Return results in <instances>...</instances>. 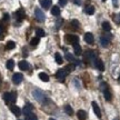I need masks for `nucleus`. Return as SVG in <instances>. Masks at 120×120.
<instances>
[{
	"label": "nucleus",
	"instance_id": "f257e3e1",
	"mask_svg": "<svg viewBox=\"0 0 120 120\" xmlns=\"http://www.w3.org/2000/svg\"><path fill=\"white\" fill-rule=\"evenodd\" d=\"M32 94H34V97L36 98L37 101H39V102H45V100H46V96L43 94V92L41 91V90L34 89Z\"/></svg>",
	"mask_w": 120,
	"mask_h": 120
},
{
	"label": "nucleus",
	"instance_id": "f03ea898",
	"mask_svg": "<svg viewBox=\"0 0 120 120\" xmlns=\"http://www.w3.org/2000/svg\"><path fill=\"white\" fill-rule=\"evenodd\" d=\"M66 41L68 43H71V45H75V43H78L79 41V38H78L77 36H75V34H66Z\"/></svg>",
	"mask_w": 120,
	"mask_h": 120
},
{
	"label": "nucleus",
	"instance_id": "7ed1b4c3",
	"mask_svg": "<svg viewBox=\"0 0 120 120\" xmlns=\"http://www.w3.org/2000/svg\"><path fill=\"white\" fill-rule=\"evenodd\" d=\"M34 15H36V18L38 19V21H45L46 16H45V13L41 11V9H39V8L34 9Z\"/></svg>",
	"mask_w": 120,
	"mask_h": 120
},
{
	"label": "nucleus",
	"instance_id": "20e7f679",
	"mask_svg": "<svg viewBox=\"0 0 120 120\" xmlns=\"http://www.w3.org/2000/svg\"><path fill=\"white\" fill-rule=\"evenodd\" d=\"M56 77L59 79L60 81H64V78L67 77V71H66V70H64V69H60V70H58V71H57Z\"/></svg>",
	"mask_w": 120,
	"mask_h": 120
},
{
	"label": "nucleus",
	"instance_id": "39448f33",
	"mask_svg": "<svg viewBox=\"0 0 120 120\" xmlns=\"http://www.w3.org/2000/svg\"><path fill=\"white\" fill-rule=\"evenodd\" d=\"M22 79H23V76H22L20 72H17V73H15V75H13L12 81L15 82L16 85H19V83L22 81Z\"/></svg>",
	"mask_w": 120,
	"mask_h": 120
},
{
	"label": "nucleus",
	"instance_id": "423d86ee",
	"mask_svg": "<svg viewBox=\"0 0 120 120\" xmlns=\"http://www.w3.org/2000/svg\"><path fill=\"white\" fill-rule=\"evenodd\" d=\"M92 109H94L96 116L98 117V118H100L101 117V111H100V108H99L98 103L96 102V101H92Z\"/></svg>",
	"mask_w": 120,
	"mask_h": 120
},
{
	"label": "nucleus",
	"instance_id": "0eeeda50",
	"mask_svg": "<svg viewBox=\"0 0 120 120\" xmlns=\"http://www.w3.org/2000/svg\"><path fill=\"white\" fill-rule=\"evenodd\" d=\"M83 39H85V41H86L87 43H89V45H92V43H94V36H92L91 32H87V34H85Z\"/></svg>",
	"mask_w": 120,
	"mask_h": 120
},
{
	"label": "nucleus",
	"instance_id": "6e6552de",
	"mask_svg": "<svg viewBox=\"0 0 120 120\" xmlns=\"http://www.w3.org/2000/svg\"><path fill=\"white\" fill-rule=\"evenodd\" d=\"M10 110H11V112H12L15 116H17V117H19L20 115H21V109L19 107H17V106H11L10 107Z\"/></svg>",
	"mask_w": 120,
	"mask_h": 120
},
{
	"label": "nucleus",
	"instance_id": "1a4fd4ad",
	"mask_svg": "<svg viewBox=\"0 0 120 120\" xmlns=\"http://www.w3.org/2000/svg\"><path fill=\"white\" fill-rule=\"evenodd\" d=\"M18 66H19V68L21 69V70H28V68H29V64L27 62L26 60H21V61H19V64H18Z\"/></svg>",
	"mask_w": 120,
	"mask_h": 120
},
{
	"label": "nucleus",
	"instance_id": "9d476101",
	"mask_svg": "<svg viewBox=\"0 0 120 120\" xmlns=\"http://www.w3.org/2000/svg\"><path fill=\"white\" fill-rule=\"evenodd\" d=\"M85 59H86L87 61H92V60H94V51H91V50L87 51L86 53H85Z\"/></svg>",
	"mask_w": 120,
	"mask_h": 120
},
{
	"label": "nucleus",
	"instance_id": "9b49d317",
	"mask_svg": "<svg viewBox=\"0 0 120 120\" xmlns=\"http://www.w3.org/2000/svg\"><path fill=\"white\" fill-rule=\"evenodd\" d=\"M94 64H96V67H97L100 71H103V70H105V64H103V62H102V60L101 59H96Z\"/></svg>",
	"mask_w": 120,
	"mask_h": 120
},
{
	"label": "nucleus",
	"instance_id": "f8f14e48",
	"mask_svg": "<svg viewBox=\"0 0 120 120\" xmlns=\"http://www.w3.org/2000/svg\"><path fill=\"white\" fill-rule=\"evenodd\" d=\"M77 117L79 120H86L87 119V112L85 110H79L77 112Z\"/></svg>",
	"mask_w": 120,
	"mask_h": 120
},
{
	"label": "nucleus",
	"instance_id": "ddd939ff",
	"mask_svg": "<svg viewBox=\"0 0 120 120\" xmlns=\"http://www.w3.org/2000/svg\"><path fill=\"white\" fill-rule=\"evenodd\" d=\"M40 4L45 9H48L52 4V0H40Z\"/></svg>",
	"mask_w": 120,
	"mask_h": 120
},
{
	"label": "nucleus",
	"instance_id": "4468645a",
	"mask_svg": "<svg viewBox=\"0 0 120 120\" xmlns=\"http://www.w3.org/2000/svg\"><path fill=\"white\" fill-rule=\"evenodd\" d=\"M73 50H75V53L77 55V56H80L81 55V47H80V45L79 43H75L73 45Z\"/></svg>",
	"mask_w": 120,
	"mask_h": 120
},
{
	"label": "nucleus",
	"instance_id": "2eb2a0df",
	"mask_svg": "<svg viewBox=\"0 0 120 120\" xmlns=\"http://www.w3.org/2000/svg\"><path fill=\"white\" fill-rule=\"evenodd\" d=\"M16 17L18 18V20H22L25 18V11L23 9H19L17 12H16Z\"/></svg>",
	"mask_w": 120,
	"mask_h": 120
},
{
	"label": "nucleus",
	"instance_id": "dca6fc26",
	"mask_svg": "<svg viewBox=\"0 0 120 120\" xmlns=\"http://www.w3.org/2000/svg\"><path fill=\"white\" fill-rule=\"evenodd\" d=\"M39 78H40V80L43 82H47L49 81V76H48L47 73H45V72H40L39 73Z\"/></svg>",
	"mask_w": 120,
	"mask_h": 120
},
{
	"label": "nucleus",
	"instance_id": "f3484780",
	"mask_svg": "<svg viewBox=\"0 0 120 120\" xmlns=\"http://www.w3.org/2000/svg\"><path fill=\"white\" fill-rule=\"evenodd\" d=\"M51 13L53 16H59L60 15V8L59 6H53L51 8Z\"/></svg>",
	"mask_w": 120,
	"mask_h": 120
},
{
	"label": "nucleus",
	"instance_id": "a211bd4d",
	"mask_svg": "<svg viewBox=\"0 0 120 120\" xmlns=\"http://www.w3.org/2000/svg\"><path fill=\"white\" fill-rule=\"evenodd\" d=\"M100 43L103 47H108L109 46V38H106V37H101L100 38Z\"/></svg>",
	"mask_w": 120,
	"mask_h": 120
},
{
	"label": "nucleus",
	"instance_id": "6ab92c4d",
	"mask_svg": "<svg viewBox=\"0 0 120 120\" xmlns=\"http://www.w3.org/2000/svg\"><path fill=\"white\" fill-rule=\"evenodd\" d=\"M31 111H32V106H31V105H29V103H28V105H26V106H25V108H23V113L27 116V115H29Z\"/></svg>",
	"mask_w": 120,
	"mask_h": 120
},
{
	"label": "nucleus",
	"instance_id": "aec40b11",
	"mask_svg": "<svg viewBox=\"0 0 120 120\" xmlns=\"http://www.w3.org/2000/svg\"><path fill=\"white\" fill-rule=\"evenodd\" d=\"M55 60H56V62L58 64H61L64 62V59H62V57H61V55H60L59 52H57L56 55H55Z\"/></svg>",
	"mask_w": 120,
	"mask_h": 120
},
{
	"label": "nucleus",
	"instance_id": "412c9836",
	"mask_svg": "<svg viewBox=\"0 0 120 120\" xmlns=\"http://www.w3.org/2000/svg\"><path fill=\"white\" fill-rule=\"evenodd\" d=\"M85 12H86L87 15H94V6H88V7H86Z\"/></svg>",
	"mask_w": 120,
	"mask_h": 120
},
{
	"label": "nucleus",
	"instance_id": "4be33fe9",
	"mask_svg": "<svg viewBox=\"0 0 120 120\" xmlns=\"http://www.w3.org/2000/svg\"><path fill=\"white\" fill-rule=\"evenodd\" d=\"M2 98H4V100L6 102L9 103L10 102V99H11V94H10V92H4V96H2Z\"/></svg>",
	"mask_w": 120,
	"mask_h": 120
},
{
	"label": "nucleus",
	"instance_id": "5701e85b",
	"mask_svg": "<svg viewBox=\"0 0 120 120\" xmlns=\"http://www.w3.org/2000/svg\"><path fill=\"white\" fill-rule=\"evenodd\" d=\"M102 29L105 30V31H110V30H111V26H110V23H109L108 21L102 22Z\"/></svg>",
	"mask_w": 120,
	"mask_h": 120
},
{
	"label": "nucleus",
	"instance_id": "b1692460",
	"mask_svg": "<svg viewBox=\"0 0 120 120\" xmlns=\"http://www.w3.org/2000/svg\"><path fill=\"white\" fill-rule=\"evenodd\" d=\"M64 110H66V112L68 113L69 116H72L73 115V110H72V108H71V106L66 105V106H64Z\"/></svg>",
	"mask_w": 120,
	"mask_h": 120
},
{
	"label": "nucleus",
	"instance_id": "393cba45",
	"mask_svg": "<svg viewBox=\"0 0 120 120\" xmlns=\"http://www.w3.org/2000/svg\"><path fill=\"white\" fill-rule=\"evenodd\" d=\"M103 94H105V99H106L107 101H110V100H111V94H110L109 90L106 89L105 91H103Z\"/></svg>",
	"mask_w": 120,
	"mask_h": 120
},
{
	"label": "nucleus",
	"instance_id": "a878e982",
	"mask_svg": "<svg viewBox=\"0 0 120 120\" xmlns=\"http://www.w3.org/2000/svg\"><path fill=\"white\" fill-rule=\"evenodd\" d=\"M36 34H37V37H45V34H46V32L43 31L42 29H40V28H38V29H36Z\"/></svg>",
	"mask_w": 120,
	"mask_h": 120
},
{
	"label": "nucleus",
	"instance_id": "bb28decb",
	"mask_svg": "<svg viewBox=\"0 0 120 120\" xmlns=\"http://www.w3.org/2000/svg\"><path fill=\"white\" fill-rule=\"evenodd\" d=\"M13 67H15V61H13L12 59H10L7 61V68L9 69V70H12Z\"/></svg>",
	"mask_w": 120,
	"mask_h": 120
},
{
	"label": "nucleus",
	"instance_id": "cd10ccee",
	"mask_svg": "<svg viewBox=\"0 0 120 120\" xmlns=\"http://www.w3.org/2000/svg\"><path fill=\"white\" fill-rule=\"evenodd\" d=\"M26 120H38V118H37V116H36L34 113L30 112L29 115H27L26 116Z\"/></svg>",
	"mask_w": 120,
	"mask_h": 120
},
{
	"label": "nucleus",
	"instance_id": "c85d7f7f",
	"mask_svg": "<svg viewBox=\"0 0 120 120\" xmlns=\"http://www.w3.org/2000/svg\"><path fill=\"white\" fill-rule=\"evenodd\" d=\"M15 47H16L15 41H8V42H7V46H6V48H7L8 50H11V49H13Z\"/></svg>",
	"mask_w": 120,
	"mask_h": 120
},
{
	"label": "nucleus",
	"instance_id": "c756f323",
	"mask_svg": "<svg viewBox=\"0 0 120 120\" xmlns=\"http://www.w3.org/2000/svg\"><path fill=\"white\" fill-rule=\"evenodd\" d=\"M39 43V37H36V38H32L31 41H30V45L31 46H37Z\"/></svg>",
	"mask_w": 120,
	"mask_h": 120
},
{
	"label": "nucleus",
	"instance_id": "7c9ffc66",
	"mask_svg": "<svg viewBox=\"0 0 120 120\" xmlns=\"http://www.w3.org/2000/svg\"><path fill=\"white\" fill-rule=\"evenodd\" d=\"M17 99V96H16V92H11V99H10V102H15Z\"/></svg>",
	"mask_w": 120,
	"mask_h": 120
},
{
	"label": "nucleus",
	"instance_id": "2f4dec72",
	"mask_svg": "<svg viewBox=\"0 0 120 120\" xmlns=\"http://www.w3.org/2000/svg\"><path fill=\"white\" fill-rule=\"evenodd\" d=\"M67 70H68V72H71L75 70V64H69L67 66Z\"/></svg>",
	"mask_w": 120,
	"mask_h": 120
},
{
	"label": "nucleus",
	"instance_id": "473e14b6",
	"mask_svg": "<svg viewBox=\"0 0 120 120\" xmlns=\"http://www.w3.org/2000/svg\"><path fill=\"white\" fill-rule=\"evenodd\" d=\"M66 58H67L69 61H73V60H75L73 56H72V55H70V53H67V55H66Z\"/></svg>",
	"mask_w": 120,
	"mask_h": 120
},
{
	"label": "nucleus",
	"instance_id": "72a5a7b5",
	"mask_svg": "<svg viewBox=\"0 0 120 120\" xmlns=\"http://www.w3.org/2000/svg\"><path fill=\"white\" fill-rule=\"evenodd\" d=\"M71 25H72L75 28H77V27L79 26V22H78L77 20H72V21H71Z\"/></svg>",
	"mask_w": 120,
	"mask_h": 120
},
{
	"label": "nucleus",
	"instance_id": "f704fd0d",
	"mask_svg": "<svg viewBox=\"0 0 120 120\" xmlns=\"http://www.w3.org/2000/svg\"><path fill=\"white\" fill-rule=\"evenodd\" d=\"M68 2V0H59V4L60 6H66Z\"/></svg>",
	"mask_w": 120,
	"mask_h": 120
},
{
	"label": "nucleus",
	"instance_id": "c9c22d12",
	"mask_svg": "<svg viewBox=\"0 0 120 120\" xmlns=\"http://www.w3.org/2000/svg\"><path fill=\"white\" fill-rule=\"evenodd\" d=\"M73 4H77V6H80L81 4V0H73Z\"/></svg>",
	"mask_w": 120,
	"mask_h": 120
},
{
	"label": "nucleus",
	"instance_id": "e433bc0d",
	"mask_svg": "<svg viewBox=\"0 0 120 120\" xmlns=\"http://www.w3.org/2000/svg\"><path fill=\"white\" fill-rule=\"evenodd\" d=\"M112 2H113L115 7H118V0H112Z\"/></svg>",
	"mask_w": 120,
	"mask_h": 120
},
{
	"label": "nucleus",
	"instance_id": "4c0bfd02",
	"mask_svg": "<svg viewBox=\"0 0 120 120\" xmlns=\"http://www.w3.org/2000/svg\"><path fill=\"white\" fill-rule=\"evenodd\" d=\"M4 19H6V20H8V19H9V16H8V15H7V13H6V15H4Z\"/></svg>",
	"mask_w": 120,
	"mask_h": 120
},
{
	"label": "nucleus",
	"instance_id": "58836bf2",
	"mask_svg": "<svg viewBox=\"0 0 120 120\" xmlns=\"http://www.w3.org/2000/svg\"><path fill=\"white\" fill-rule=\"evenodd\" d=\"M1 32H2V28L0 27V34H1Z\"/></svg>",
	"mask_w": 120,
	"mask_h": 120
},
{
	"label": "nucleus",
	"instance_id": "ea45409f",
	"mask_svg": "<svg viewBox=\"0 0 120 120\" xmlns=\"http://www.w3.org/2000/svg\"><path fill=\"white\" fill-rule=\"evenodd\" d=\"M49 120H56V119H53V118H49Z\"/></svg>",
	"mask_w": 120,
	"mask_h": 120
},
{
	"label": "nucleus",
	"instance_id": "a19ab883",
	"mask_svg": "<svg viewBox=\"0 0 120 120\" xmlns=\"http://www.w3.org/2000/svg\"><path fill=\"white\" fill-rule=\"evenodd\" d=\"M119 21H120V15H119Z\"/></svg>",
	"mask_w": 120,
	"mask_h": 120
},
{
	"label": "nucleus",
	"instance_id": "79ce46f5",
	"mask_svg": "<svg viewBox=\"0 0 120 120\" xmlns=\"http://www.w3.org/2000/svg\"><path fill=\"white\" fill-rule=\"evenodd\" d=\"M113 120H118V119H113Z\"/></svg>",
	"mask_w": 120,
	"mask_h": 120
},
{
	"label": "nucleus",
	"instance_id": "37998d69",
	"mask_svg": "<svg viewBox=\"0 0 120 120\" xmlns=\"http://www.w3.org/2000/svg\"><path fill=\"white\" fill-rule=\"evenodd\" d=\"M102 1H106V0H102Z\"/></svg>",
	"mask_w": 120,
	"mask_h": 120
},
{
	"label": "nucleus",
	"instance_id": "c03bdc74",
	"mask_svg": "<svg viewBox=\"0 0 120 120\" xmlns=\"http://www.w3.org/2000/svg\"><path fill=\"white\" fill-rule=\"evenodd\" d=\"M0 81H1V79H0Z\"/></svg>",
	"mask_w": 120,
	"mask_h": 120
}]
</instances>
